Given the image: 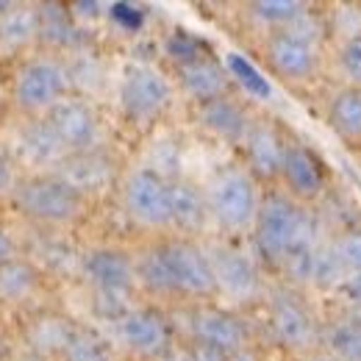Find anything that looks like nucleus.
<instances>
[{
	"label": "nucleus",
	"instance_id": "obj_1",
	"mask_svg": "<svg viewBox=\"0 0 361 361\" xmlns=\"http://www.w3.org/2000/svg\"><path fill=\"white\" fill-rule=\"evenodd\" d=\"M136 278L139 292L170 303L197 306L214 303L217 298V281L203 242L178 233L156 236L153 242L139 247Z\"/></svg>",
	"mask_w": 361,
	"mask_h": 361
},
{
	"label": "nucleus",
	"instance_id": "obj_2",
	"mask_svg": "<svg viewBox=\"0 0 361 361\" xmlns=\"http://www.w3.org/2000/svg\"><path fill=\"white\" fill-rule=\"evenodd\" d=\"M247 239H250L253 256L259 259L264 272L275 275L278 281L283 267L295 256L312 250L322 239L319 217L314 209L292 200L281 186H270L264 189L256 226Z\"/></svg>",
	"mask_w": 361,
	"mask_h": 361
},
{
	"label": "nucleus",
	"instance_id": "obj_3",
	"mask_svg": "<svg viewBox=\"0 0 361 361\" xmlns=\"http://www.w3.org/2000/svg\"><path fill=\"white\" fill-rule=\"evenodd\" d=\"M331 53L325 6H314L303 20L289 28L270 31L262 39V59L270 73L286 87H309L322 78Z\"/></svg>",
	"mask_w": 361,
	"mask_h": 361
},
{
	"label": "nucleus",
	"instance_id": "obj_4",
	"mask_svg": "<svg viewBox=\"0 0 361 361\" xmlns=\"http://www.w3.org/2000/svg\"><path fill=\"white\" fill-rule=\"evenodd\" d=\"M264 331L275 348L292 359H300L322 348L325 319L314 309L306 289L272 281L264 298Z\"/></svg>",
	"mask_w": 361,
	"mask_h": 361
},
{
	"label": "nucleus",
	"instance_id": "obj_5",
	"mask_svg": "<svg viewBox=\"0 0 361 361\" xmlns=\"http://www.w3.org/2000/svg\"><path fill=\"white\" fill-rule=\"evenodd\" d=\"M14 209L45 231H67L90 217L92 200L53 173H28L11 195Z\"/></svg>",
	"mask_w": 361,
	"mask_h": 361
},
{
	"label": "nucleus",
	"instance_id": "obj_6",
	"mask_svg": "<svg viewBox=\"0 0 361 361\" xmlns=\"http://www.w3.org/2000/svg\"><path fill=\"white\" fill-rule=\"evenodd\" d=\"M264 186L247 173L245 164H228L206 183L212 226L228 239L250 236L259 217Z\"/></svg>",
	"mask_w": 361,
	"mask_h": 361
},
{
	"label": "nucleus",
	"instance_id": "obj_7",
	"mask_svg": "<svg viewBox=\"0 0 361 361\" xmlns=\"http://www.w3.org/2000/svg\"><path fill=\"white\" fill-rule=\"evenodd\" d=\"M70 94V64L56 53L25 59L11 78V103L23 120H42Z\"/></svg>",
	"mask_w": 361,
	"mask_h": 361
},
{
	"label": "nucleus",
	"instance_id": "obj_8",
	"mask_svg": "<svg viewBox=\"0 0 361 361\" xmlns=\"http://www.w3.org/2000/svg\"><path fill=\"white\" fill-rule=\"evenodd\" d=\"M117 200L123 214L139 231H150L156 236L173 233V209H170V178L142 164L123 173L117 183Z\"/></svg>",
	"mask_w": 361,
	"mask_h": 361
},
{
	"label": "nucleus",
	"instance_id": "obj_9",
	"mask_svg": "<svg viewBox=\"0 0 361 361\" xmlns=\"http://www.w3.org/2000/svg\"><path fill=\"white\" fill-rule=\"evenodd\" d=\"M203 247L217 281V298H226L233 306L264 303L272 281H267V272L253 256V250H242L231 239L203 242Z\"/></svg>",
	"mask_w": 361,
	"mask_h": 361
},
{
	"label": "nucleus",
	"instance_id": "obj_10",
	"mask_svg": "<svg viewBox=\"0 0 361 361\" xmlns=\"http://www.w3.org/2000/svg\"><path fill=\"white\" fill-rule=\"evenodd\" d=\"M176 100L173 78L150 61H128L120 73L117 103L128 123L150 126L170 111Z\"/></svg>",
	"mask_w": 361,
	"mask_h": 361
},
{
	"label": "nucleus",
	"instance_id": "obj_11",
	"mask_svg": "<svg viewBox=\"0 0 361 361\" xmlns=\"http://www.w3.org/2000/svg\"><path fill=\"white\" fill-rule=\"evenodd\" d=\"M120 348L139 361H164L176 350V325L161 306L136 303L123 319L114 322Z\"/></svg>",
	"mask_w": 361,
	"mask_h": 361
},
{
	"label": "nucleus",
	"instance_id": "obj_12",
	"mask_svg": "<svg viewBox=\"0 0 361 361\" xmlns=\"http://www.w3.org/2000/svg\"><path fill=\"white\" fill-rule=\"evenodd\" d=\"M186 331L192 342L217 348L228 356L256 345V331L247 322V317L217 303L186 306Z\"/></svg>",
	"mask_w": 361,
	"mask_h": 361
},
{
	"label": "nucleus",
	"instance_id": "obj_13",
	"mask_svg": "<svg viewBox=\"0 0 361 361\" xmlns=\"http://www.w3.org/2000/svg\"><path fill=\"white\" fill-rule=\"evenodd\" d=\"M78 275L90 292L139 295L136 253L120 245H92L78 253Z\"/></svg>",
	"mask_w": 361,
	"mask_h": 361
},
{
	"label": "nucleus",
	"instance_id": "obj_14",
	"mask_svg": "<svg viewBox=\"0 0 361 361\" xmlns=\"http://www.w3.org/2000/svg\"><path fill=\"white\" fill-rule=\"evenodd\" d=\"M278 186L292 200H298V203H303L309 209L319 206L322 197L328 195V170H325L322 159L306 142H300L298 136H289Z\"/></svg>",
	"mask_w": 361,
	"mask_h": 361
},
{
	"label": "nucleus",
	"instance_id": "obj_15",
	"mask_svg": "<svg viewBox=\"0 0 361 361\" xmlns=\"http://www.w3.org/2000/svg\"><path fill=\"white\" fill-rule=\"evenodd\" d=\"M289 136L292 134H286V128L278 120L256 114V120L250 126V134L242 145V164L264 189L278 186Z\"/></svg>",
	"mask_w": 361,
	"mask_h": 361
},
{
	"label": "nucleus",
	"instance_id": "obj_16",
	"mask_svg": "<svg viewBox=\"0 0 361 361\" xmlns=\"http://www.w3.org/2000/svg\"><path fill=\"white\" fill-rule=\"evenodd\" d=\"M64 142L67 153H87L103 147V120L90 97L73 92L45 117Z\"/></svg>",
	"mask_w": 361,
	"mask_h": 361
},
{
	"label": "nucleus",
	"instance_id": "obj_17",
	"mask_svg": "<svg viewBox=\"0 0 361 361\" xmlns=\"http://www.w3.org/2000/svg\"><path fill=\"white\" fill-rule=\"evenodd\" d=\"M8 156L14 164L28 167L31 173H53L70 153L59 134L50 128L45 117L42 120H23L8 142Z\"/></svg>",
	"mask_w": 361,
	"mask_h": 361
},
{
	"label": "nucleus",
	"instance_id": "obj_18",
	"mask_svg": "<svg viewBox=\"0 0 361 361\" xmlns=\"http://www.w3.org/2000/svg\"><path fill=\"white\" fill-rule=\"evenodd\" d=\"M123 173H126V170H120L117 159H114L106 147L87 150V153H70V156L53 170V176L67 180L73 189H78V192H81L84 197H90V200H94L97 195H103V192H109V189H117Z\"/></svg>",
	"mask_w": 361,
	"mask_h": 361
},
{
	"label": "nucleus",
	"instance_id": "obj_19",
	"mask_svg": "<svg viewBox=\"0 0 361 361\" xmlns=\"http://www.w3.org/2000/svg\"><path fill=\"white\" fill-rule=\"evenodd\" d=\"M195 120H197V126L209 136L220 139L223 145H231V147H239L242 150L245 139L250 134V126L256 120V114L250 111V106L245 103V97L239 92H233V94L217 97L212 103L195 106Z\"/></svg>",
	"mask_w": 361,
	"mask_h": 361
},
{
	"label": "nucleus",
	"instance_id": "obj_20",
	"mask_svg": "<svg viewBox=\"0 0 361 361\" xmlns=\"http://www.w3.org/2000/svg\"><path fill=\"white\" fill-rule=\"evenodd\" d=\"M173 84L195 106L212 103L217 97H226V94L236 92L231 75H228L226 64L220 59H214V53L212 56H203V59H197L192 64L176 67L173 70Z\"/></svg>",
	"mask_w": 361,
	"mask_h": 361
},
{
	"label": "nucleus",
	"instance_id": "obj_21",
	"mask_svg": "<svg viewBox=\"0 0 361 361\" xmlns=\"http://www.w3.org/2000/svg\"><path fill=\"white\" fill-rule=\"evenodd\" d=\"M170 209H173V233L178 236L197 239L212 226L206 186H200L197 180H189L183 176L170 178Z\"/></svg>",
	"mask_w": 361,
	"mask_h": 361
},
{
	"label": "nucleus",
	"instance_id": "obj_22",
	"mask_svg": "<svg viewBox=\"0 0 361 361\" xmlns=\"http://www.w3.org/2000/svg\"><path fill=\"white\" fill-rule=\"evenodd\" d=\"M325 126L350 147H361V87L339 84L328 92L325 106Z\"/></svg>",
	"mask_w": 361,
	"mask_h": 361
},
{
	"label": "nucleus",
	"instance_id": "obj_23",
	"mask_svg": "<svg viewBox=\"0 0 361 361\" xmlns=\"http://www.w3.org/2000/svg\"><path fill=\"white\" fill-rule=\"evenodd\" d=\"M42 14V31H39V42L47 45L56 56L59 53H81L90 37L87 31L78 25V20L73 17L70 6L61 3H45L39 6Z\"/></svg>",
	"mask_w": 361,
	"mask_h": 361
},
{
	"label": "nucleus",
	"instance_id": "obj_24",
	"mask_svg": "<svg viewBox=\"0 0 361 361\" xmlns=\"http://www.w3.org/2000/svg\"><path fill=\"white\" fill-rule=\"evenodd\" d=\"M75 319H70L61 312H39L31 317L28 322V348L31 356H39L47 361H59L73 331H75Z\"/></svg>",
	"mask_w": 361,
	"mask_h": 361
},
{
	"label": "nucleus",
	"instance_id": "obj_25",
	"mask_svg": "<svg viewBox=\"0 0 361 361\" xmlns=\"http://www.w3.org/2000/svg\"><path fill=\"white\" fill-rule=\"evenodd\" d=\"M42 14L39 6L31 3H3L0 8V47L3 50H25L39 42Z\"/></svg>",
	"mask_w": 361,
	"mask_h": 361
},
{
	"label": "nucleus",
	"instance_id": "obj_26",
	"mask_svg": "<svg viewBox=\"0 0 361 361\" xmlns=\"http://www.w3.org/2000/svg\"><path fill=\"white\" fill-rule=\"evenodd\" d=\"M223 64H226L228 75H231L233 87H236V92H239L242 97L256 100V103H270L272 97H275L272 81L259 70V64L250 61L245 53L228 50L226 56H223Z\"/></svg>",
	"mask_w": 361,
	"mask_h": 361
},
{
	"label": "nucleus",
	"instance_id": "obj_27",
	"mask_svg": "<svg viewBox=\"0 0 361 361\" xmlns=\"http://www.w3.org/2000/svg\"><path fill=\"white\" fill-rule=\"evenodd\" d=\"M322 348L342 361H361V312H342L325 319Z\"/></svg>",
	"mask_w": 361,
	"mask_h": 361
},
{
	"label": "nucleus",
	"instance_id": "obj_28",
	"mask_svg": "<svg viewBox=\"0 0 361 361\" xmlns=\"http://www.w3.org/2000/svg\"><path fill=\"white\" fill-rule=\"evenodd\" d=\"M312 8H314V3H306V0H253V3H245V14L264 34L295 25Z\"/></svg>",
	"mask_w": 361,
	"mask_h": 361
},
{
	"label": "nucleus",
	"instance_id": "obj_29",
	"mask_svg": "<svg viewBox=\"0 0 361 361\" xmlns=\"http://www.w3.org/2000/svg\"><path fill=\"white\" fill-rule=\"evenodd\" d=\"M42 289V270L28 259H11L0 267V300L25 303Z\"/></svg>",
	"mask_w": 361,
	"mask_h": 361
},
{
	"label": "nucleus",
	"instance_id": "obj_30",
	"mask_svg": "<svg viewBox=\"0 0 361 361\" xmlns=\"http://www.w3.org/2000/svg\"><path fill=\"white\" fill-rule=\"evenodd\" d=\"M59 361H114V345L87 322H78Z\"/></svg>",
	"mask_w": 361,
	"mask_h": 361
},
{
	"label": "nucleus",
	"instance_id": "obj_31",
	"mask_svg": "<svg viewBox=\"0 0 361 361\" xmlns=\"http://www.w3.org/2000/svg\"><path fill=\"white\" fill-rule=\"evenodd\" d=\"M328 245L334 250V256L339 259L342 270L348 275H361V226L350 223V226L336 228L328 236Z\"/></svg>",
	"mask_w": 361,
	"mask_h": 361
},
{
	"label": "nucleus",
	"instance_id": "obj_32",
	"mask_svg": "<svg viewBox=\"0 0 361 361\" xmlns=\"http://www.w3.org/2000/svg\"><path fill=\"white\" fill-rule=\"evenodd\" d=\"M164 56L173 61V70H176V67H183V64H192V61L203 59V56H212V47L206 45L200 37L178 28L164 39Z\"/></svg>",
	"mask_w": 361,
	"mask_h": 361
},
{
	"label": "nucleus",
	"instance_id": "obj_33",
	"mask_svg": "<svg viewBox=\"0 0 361 361\" xmlns=\"http://www.w3.org/2000/svg\"><path fill=\"white\" fill-rule=\"evenodd\" d=\"M331 61L339 70V75L345 78V84L361 87V34L331 47Z\"/></svg>",
	"mask_w": 361,
	"mask_h": 361
},
{
	"label": "nucleus",
	"instance_id": "obj_34",
	"mask_svg": "<svg viewBox=\"0 0 361 361\" xmlns=\"http://www.w3.org/2000/svg\"><path fill=\"white\" fill-rule=\"evenodd\" d=\"M106 17L123 34H142L145 25H147V8L139 6V3H131V0H114V3H109L106 6Z\"/></svg>",
	"mask_w": 361,
	"mask_h": 361
},
{
	"label": "nucleus",
	"instance_id": "obj_35",
	"mask_svg": "<svg viewBox=\"0 0 361 361\" xmlns=\"http://www.w3.org/2000/svg\"><path fill=\"white\" fill-rule=\"evenodd\" d=\"M14 167H17V164H14V159L8 156V150L0 147V197H11L14 189H17V183H20V176H17Z\"/></svg>",
	"mask_w": 361,
	"mask_h": 361
},
{
	"label": "nucleus",
	"instance_id": "obj_36",
	"mask_svg": "<svg viewBox=\"0 0 361 361\" xmlns=\"http://www.w3.org/2000/svg\"><path fill=\"white\" fill-rule=\"evenodd\" d=\"M186 359L189 361H231L228 353L217 350V348H209V345H200V342H192L186 339Z\"/></svg>",
	"mask_w": 361,
	"mask_h": 361
},
{
	"label": "nucleus",
	"instance_id": "obj_37",
	"mask_svg": "<svg viewBox=\"0 0 361 361\" xmlns=\"http://www.w3.org/2000/svg\"><path fill=\"white\" fill-rule=\"evenodd\" d=\"M11 259H17V242L6 228H0V267L8 264Z\"/></svg>",
	"mask_w": 361,
	"mask_h": 361
},
{
	"label": "nucleus",
	"instance_id": "obj_38",
	"mask_svg": "<svg viewBox=\"0 0 361 361\" xmlns=\"http://www.w3.org/2000/svg\"><path fill=\"white\" fill-rule=\"evenodd\" d=\"M70 11L75 20H97L103 14V6L100 3H73Z\"/></svg>",
	"mask_w": 361,
	"mask_h": 361
},
{
	"label": "nucleus",
	"instance_id": "obj_39",
	"mask_svg": "<svg viewBox=\"0 0 361 361\" xmlns=\"http://www.w3.org/2000/svg\"><path fill=\"white\" fill-rule=\"evenodd\" d=\"M342 292L356 303V309L361 312V275H350V278L342 283Z\"/></svg>",
	"mask_w": 361,
	"mask_h": 361
},
{
	"label": "nucleus",
	"instance_id": "obj_40",
	"mask_svg": "<svg viewBox=\"0 0 361 361\" xmlns=\"http://www.w3.org/2000/svg\"><path fill=\"white\" fill-rule=\"evenodd\" d=\"M231 361H264V356H262V348H259V345H250V348L233 353Z\"/></svg>",
	"mask_w": 361,
	"mask_h": 361
},
{
	"label": "nucleus",
	"instance_id": "obj_41",
	"mask_svg": "<svg viewBox=\"0 0 361 361\" xmlns=\"http://www.w3.org/2000/svg\"><path fill=\"white\" fill-rule=\"evenodd\" d=\"M292 361H342V359H336L334 353H328L325 348H319V350L309 353V356H300V359H292Z\"/></svg>",
	"mask_w": 361,
	"mask_h": 361
},
{
	"label": "nucleus",
	"instance_id": "obj_42",
	"mask_svg": "<svg viewBox=\"0 0 361 361\" xmlns=\"http://www.w3.org/2000/svg\"><path fill=\"white\" fill-rule=\"evenodd\" d=\"M20 361H47V359H39V356H31V353H28V356H23Z\"/></svg>",
	"mask_w": 361,
	"mask_h": 361
}]
</instances>
